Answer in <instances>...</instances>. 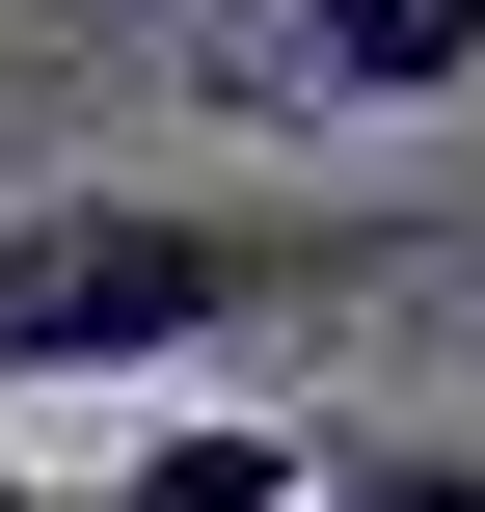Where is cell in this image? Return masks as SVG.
I'll use <instances>...</instances> for the list:
<instances>
[{
    "instance_id": "1",
    "label": "cell",
    "mask_w": 485,
    "mask_h": 512,
    "mask_svg": "<svg viewBox=\"0 0 485 512\" xmlns=\"http://www.w3.org/2000/svg\"><path fill=\"white\" fill-rule=\"evenodd\" d=\"M485 270V216H351V189H189V162H81L0 216V405H189L270 324L432 297Z\"/></svg>"
},
{
    "instance_id": "2",
    "label": "cell",
    "mask_w": 485,
    "mask_h": 512,
    "mask_svg": "<svg viewBox=\"0 0 485 512\" xmlns=\"http://www.w3.org/2000/svg\"><path fill=\"white\" fill-rule=\"evenodd\" d=\"M270 81H297V108H459L485 0H270Z\"/></svg>"
},
{
    "instance_id": "3",
    "label": "cell",
    "mask_w": 485,
    "mask_h": 512,
    "mask_svg": "<svg viewBox=\"0 0 485 512\" xmlns=\"http://www.w3.org/2000/svg\"><path fill=\"white\" fill-rule=\"evenodd\" d=\"M54 512H297V432H270V405H135Z\"/></svg>"
},
{
    "instance_id": "4",
    "label": "cell",
    "mask_w": 485,
    "mask_h": 512,
    "mask_svg": "<svg viewBox=\"0 0 485 512\" xmlns=\"http://www.w3.org/2000/svg\"><path fill=\"white\" fill-rule=\"evenodd\" d=\"M297 512H485V432H297Z\"/></svg>"
},
{
    "instance_id": "5",
    "label": "cell",
    "mask_w": 485,
    "mask_h": 512,
    "mask_svg": "<svg viewBox=\"0 0 485 512\" xmlns=\"http://www.w3.org/2000/svg\"><path fill=\"white\" fill-rule=\"evenodd\" d=\"M0 512H54V486H27V432H0Z\"/></svg>"
}]
</instances>
